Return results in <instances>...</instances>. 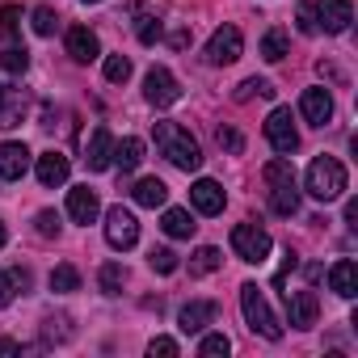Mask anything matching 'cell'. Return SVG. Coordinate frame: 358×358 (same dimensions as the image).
I'll use <instances>...</instances> for the list:
<instances>
[{"label":"cell","instance_id":"obj_16","mask_svg":"<svg viewBox=\"0 0 358 358\" xmlns=\"http://www.w3.org/2000/svg\"><path fill=\"white\" fill-rule=\"evenodd\" d=\"M64 43H68V55H72L76 64H93V59L101 55V43H97V34H93L89 26H72Z\"/></svg>","mask_w":358,"mask_h":358},{"label":"cell","instance_id":"obj_15","mask_svg":"<svg viewBox=\"0 0 358 358\" xmlns=\"http://www.w3.org/2000/svg\"><path fill=\"white\" fill-rule=\"evenodd\" d=\"M34 173H38V182H43L47 190H55V186H64V182H68L72 164H68V156H64V152H43V156H38V164H34Z\"/></svg>","mask_w":358,"mask_h":358},{"label":"cell","instance_id":"obj_21","mask_svg":"<svg viewBox=\"0 0 358 358\" xmlns=\"http://www.w3.org/2000/svg\"><path fill=\"white\" fill-rule=\"evenodd\" d=\"M131 13H135V38H139L143 47H152V43H160V34H164V26H160V17H156L152 9H143V5H135Z\"/></svg>","mask_w":358,"mask_h":358},{"label":"cell","instance_id":"obj_20","mask_svg":"<svg viewBox=\"0 0 358 358\" xmlns=\"http://www.w3.org/2000/svg\"><path fill=\"white\" fill-rule=\"evenodd\" d=\"M131 199H135L139 207H164V199H169V186L160 182V177H139V182H135V190H131Z\"/></svg>","mask_w":358,"mask_h":358},{"label":"cell","instance_id":"obj_14","mask_svg":"<svg viewBox=\"0 0 358 358\" xmlns=\"http://www.w3.org/2000/svg\"><path fill=\"white\" fill-rule=\"evenodd\" d=\"M85 164H89L93 173H106V169L114 164V135H110V127H97V131L89 135V148H85Z\"/></svg>","mask_w":358,"mask_h":358},{"label":"cell","instance_id":"obj_36","mask_svg":"<svg viewBox=\"0 0 358 358\" xmlns=\"http://www.w3.org/2000/svg\"><path fill=\"white\" fill-rule=\"evenodd\" d=\"M68 333H72V329H68V316H47V320H43V337H47V341H64Z\"/></svg>","mask_w":358,"mask_h":358},{"label":"cell","instance_id":"obj_9","mask_svg":"<svg viewBox=\"0 0 358 358\" xmlns=\"http://www.w3.org/2000/svg\"><path fill=\"white\" fill-rule=\"evenodd\" d=\"M350 22H354L350 0H316V30H324V34H345Z\"/></svg>","mask_w":358,"mask_h":358},{"label":"cell","instance_id":"obj_26","mask_svg":"<svg viewBox=\"0 0 358 358\" xmlns=\"http://www.w3.org/2000/svg\"><path fill=\"white\" fill-rule=\"evenodd\" d=\"M51 291H55V295H72V291H80V270L68 266V262L55 266V270H51Z\"/></svg>","mask_w":358,"mask_h":358},{"label":"cell","instance_id":"obj_37","mask_svg":"<svg viewBox=\"0 0 358 358\" xmlns=\"http://www.w3.org/2000/svg\"><path fill=\"white\" fill-rule=\"evenodd\" d=\"M0 38L17 43V9H13V5H5V9H0Z\"/></svg>","mask_w":358,"mask_h":358},{"label":"cell","instance_id":"obj_4","mask_svg":"<svg viewBox=\"0 0 358 358\" xmlns=\"http://www.w3.org/2000/svg\"><path fill=\"white\" fill-rule=\"evenodd\" d=\"M232 249H236L241 262L262 266V262L270 257V232L257 228V224H236V228H232Z\"/></svg>","mask_w":358,"mask_h":358},{"label":"cell","instance_id":"obj_10","mask_svg":"<svg viewBox=\"0 0 358 358\" xmlns=\"http://www.w3.org/2000/svg\"><path fill=\"white\" fill-rule=\"evenodd\" d=\"M190 203H194L199 215H220L224 203H228V194H224L220 182H211V177H199V182L190 186Z\"/></svg>","mask_w":358,"mask_h":358},{"label":"cell","instance_id":"obj_25","mask_svg":"<svg viewBox=\"0 0 358 358\" xmlns=\"http://www.w3.org/2000/svg\"><path fill=\"white\" fill-rule=\"evenodd\" d=\"M220 266H224V257H220V249H215V245H203V249H194V257H190V274H194V278L215 274Z\"/></svg>","mask_w":358,"mask_h":358},{"label":"cell","instance_id":"obj_19","mask_svg":"<svg viewBox=\"0 0 358 358\" xmlns=\"http://www.w3.org/2000/svg\"><path fill=\"white\" fill-rule=\"evenodd\" d=\"M329 287L341 295V299H354L358 295V266L345 257V262H337L333 270H329Z\"/></svg>","mask_w":358,"mask_h":358},{"label":"cell","instance_id":"obj_47","mask_svg":"<svg viewBox=\"0 0 358 358\" xmlns=\"http://www.w3.org/2000/svg\"><path fill=\"white\" fill-rule=\"evenodd\" d=\"M89 5H97V0H89Z\"/></svg>","mask_w":358,"mask_h":358},{"label":"cell","instance_id":"obj_3","mask_svg":"<svg viewBox=\"0 0 358 358\" xmlns=\"http://www.w3.org/2000/svg\"><path fill=\"white\" fill-rule=\"evenodd\" d=\"M241 312H245V320H249L253 333H262V337H270V341L282 337V324H278V316L270 312V303H266V295H262L257 282H245V287H241Z\"/></svg>","mask_w":358,"mask_h":358},{"label":"cell","instance_id":"obj_17","mask_svg":"<svg viewBox=\"0 0 358 358\" xmlns=\"http://www.w3.org/2000/svg\"><path fill=\"white\" fill-rule=\"evenodd\" d=\"M299 114H303L312 127H324V122L333 118V97H329L324 89H303V97H299Z\"/></svg>","mask_w":358,"mask_h":358},{"label":"cell","instance_id":"obj_44","mask_svg":"<svg viewBox=\"0 0 358 358\" xmlns=\"http://www.w3.org/2000/svg\"><path fill=\"white\" fill-rule=\"evenodd\" d=\"M345 224H350V228H358V203H354V199L345 203Z\"/></svg>","mask_w":358,"mask_h":358},{"label":"cell","instance_id":"obj_40","mask_svg":"<svg viewBox=\"0 0 358 358\" xmlns=\"http://www.w3.org/2000/svg\"><path fill=\"white\" fill-rule=\"evenodd\" d=\"M17 295V282H13V270H0V308H9Z\"/></svg>","mask_w":358,"mask_h":358},{"label":"cell","instance_id":"obj_7","mask_svg":"<svg viewBox=\"0 0 358 358\" xmlns=\"http://www.w3.org/2000/svg\"><path fill=\"white\" fill-rule=\"evenodd\" d=\"M106 241H110L114 249H135L139 224H135V215H131L127 207H110V211H106Z\"/></svg>","mask_w":358,"mask_h":358},{"label":"cell","instance_id":"obj_13","mask_svg":"<svg viewBox=\"0 0 358 358\" xmlns=\"http://www.w3.org/2000/svg\"><path fill=\"white\" fill-rule=\"evenodd\" d=\"M215 316H220V303H211V299H190L182 312H177V329H182V333H203Z\"/></svg>","mask_w":358,"mask_h":358},{"label":"cell","instance_id":"obj_5","mask_svg":"<svg viewBox=\"0 0 358 358\" xmlns=\"http://www.w3.org/2000/svg\"><path fill=\"white\" fill-rule=\"evenodd\" d=\"M266 139H270V148H274L278 156H291V152L299 148V131H295V122H291V110H287V106L270 110V118H266Z\"/></svg>","mask_w":358,"mask_h":358},{"label":"cell","instance_id":"obj_35","mask_svg":"<svg viewBox=\"0 0 358 358\" xmlns=\"http://www.w3.org/2000/svg\"><path fill=\"white\" fill-rule=\"evenodd\" d=\"M295 17H299V34H320L316 30V5H312V0H299V9H295Z\"/></svg>","mask_w":358,"mask_h":358},{"label":"cell","instance_id":"obj_2","mask_svg":"<svg viewBox=\"0 0 358 358\" xmlns=\"http://www.w3.org/2000/svg\"><path fill=\"white\" fill-rule=\"evenodd\" d=\"M341 190H345V164L337 156H316L308 164V194L316 203H333L341 199Z\"/></svg>","mask_w":358,"mask_h":358},{"label":"cell","instance_id":"obj_6","mask_svg":"<svg viewBox=\"0 0 358 358\" xmlns=\"http://www.w3.org/2000/svg\"><path fill=\"white\" fill-rule=\"evenodd\" d=\"M241 51H245L241 30H236V26H220V30L211 34V43H207V64H215V68L236 64V59H241Z\"/></svg>","mask_w":358,"mask_h":358},{"label":"cell","instance_id":"obj_42","mask_svg":"<svg viewBox=\"0 0 358 358\" xmlns=\"http://www.w3.org/2000/svg\"><path fill=\"white\" fill-rule=\"evenodd\" d=\"M220 143H224L228 152H241V148H245V139H241V131H232V127H220Z\"/></svg>","mask_w":358,"mask_h":358},{"label":"cell","instance_id":"obj_27","mask_svg":"<svg viewBox=\"0 0 358 358\" xmlns=\"http://www.w3.org/2000/svg\"><path fill=\"white\" fill-rule=\"evenodd\" d=\"M0 68H5L9 76H22V72L30 68V51H26V47H17V43H9L5 51H0Z\"/></svg>","mask_w":358,"mask_h":358},{"label":"cell","instance_id":"obj_31","mask_svg":"<svg viewBox=\"0 0 358 358\" xmlns=\"http://www.w3.org/2000/svg\"><path fill=\"white\" fill-rule=\"evenodd\" d=\"M97 282H101V291H106V295H118V291H122V282H127V274H122V266H118V262H106V266H101V274H97Z\"/></svg>","mask_w":358,"mask_h":358},{"label":"cell","instance_id":"obj_24","mask_svg":"<svg viewBox=\"0 0 358 358\" xmlns=\"http://www.w3.org/2000/svg\"><path fill=\"white\" fill-rule=\"evenodd\" d=\"M270 211H274V215H295V211H299V190H295V182L270 186Z\"/></svg>","mask_w":358,"mask_h":358},{"label":"cell","instance_id":"obj_18","mask_svg":"<svg viewBox=\"0 0 358 358\" xmlns=\"http://www.w3.org/2000/svg\"><path fill=\"white\" fill-rule=\"evenodd\" d=\"M68 215H72L76 224H93V220L101 215V203H97V194H93L89 186H76V190H68Z\"/></svg>","mask_w":358,"mask_h":358},{"label":"cell","instance_id":"obj_45","mask_svg":"<svg viewBox=\"0 0 358 358\" xmlns=\"http://www.w3.org/2000/svg\"><path fill=\"white\" fill-rule=\"evenodd\" d=\"M5 241H9V232H5V224H0V249H5Z\"/></svg>","mask_w":358,"mask_h":358},{"label":"cell","instance_id":"obj_39","mask_svg":"<svg viewBox=\"0 0 358 358\" xmlns=\"http://www.w3.org/2000/svg\"><path fill=\"white\" fill-rule=\"evenodd\" d=\"M34 224H38V236H43V241L59 236V215H55V211H38V220H34Z\"/></svg>","mask_w":358,"mask_h":358},{"label":"cell","instance_id":"obj_34","mask_svg":"<svg viewBox=\"0 0 358 358\" xmlns=\"http://www.w3.org/2000/svg\"><path fill=\"white\" fill-rule=\"evenodd\" d=\"M228 350H232V341H228L224 333H207V337L199 341V354H203V358H220V354H228Z\"/></svg>","mask_w":358,"mask_h":358},{"label":"cell","instance_id":"obj_23","mask_svg":"<svg viewBox=\"0 0 358 358\" xmlns=\"http://www.w3.org/2000/svg\"><path fill=\"white\" fill-rule=\"evenodd\" d=\"M160 228L173 236V241H186V236H194V220H190V211H182V207H169L164 211V220H160Z\"/></svg>","mask_w":358,"mask_h":358},{"label":"cell","instance_id":"obj_1","mask_svg":"<svg viewBox=\"0 0 358 358\" xmlns=\"http://www.w3.org/2000/svg\"><path fill=\"white\" fill-rule=\"evenodd\" d=\"M156 148H160V156H164L169 164L186 169V173H194V169L203 164L199 139H194L186 127H177V122H156Z\"/></svg>","mask_w":358,"mask_h":358},{"label":"cell","instance_id":"obj_12","mask_svg":"<svg viewBox=\"0 0 358 358\" xmlns=\"http://www.w3.org/2000/svg\"><path fill=\"white\" fill-rule=\"evenodd\" d=\"M26 173H30V148L5 139L0 143V177H5V182H22Z\"/></svg>","mask_w":358,"mask_h":358},{"label":"cell","instance_id":"obj_41","mask_svg":"<svg viewBox=\"0 0 358 358\" xmlns=\"http://www.w3.org/2000/svg\"><path fill=\"white\" fill-rule=\"evenodd\" d=\"M148 354H152V358H156V354L173 358V354H177V341H173V337H152V341H148Z\"/></svg>","mask_w":358,"mask_h":358},{"label":"cell","instance_id":"obj_33","mask_svg":"<svg viewBox=\"0 0 358 358\" xmlns=\"http://www.w3.org/2000/svg\"><path fill=\"white\" fill-rule=\"evenodd\" d=\"M106 80L110 85H127L131 80V59L127 55H110L106 59Z\"/></svg>","mask_w":358,"mask_h":358},{"label":"cell","instance_id":"obj_22","mask_svg":"<svg viewBox=\"0 0 358 358\" xmlns=\"http://www.w3.org/2000/svg\"><path fill=\"white\" fill-rule=\"evenodd\" d=\"M114 164H118L122 173H135V169L143 164V139L127 135L122 143H114Z\"/></svg>","mask_w":358,"mask_h":358},{"label":"cell","instance_id":"obj_8","mask_svg":"<svg viewBox=\"0 0 358 358\" xmlns=\"http://www.w3.org/2000/svg\"><path fill=\"white\" fill-rule=\"evenodd\" d=\"M143 97H148V106L164 110V106H173L177 97H182V89H177V80H173L169 68H152V72L143 76Z\"/></svg>","mask_w":358,"mask_h":358},{"label":"cell","instance_id":"obj_32","mask_svg":"<svg viewBox=\"0 0 358 358\" xmlns=\"http://www.w3.org/2000/svg\"><path fill=\"white\" fill-rule=\"evenodd\" d=\"M55 26H59L55 9H51V5H38V9H34V34H38V38H51Z\"/></svg>","mask_w":358,"mask_h":358},{"label":"cell","instance_id":"obj_38","mask_svg":"<svg viewBox=\"0 0 358 358\" xmlns=\"http://www.w3.org/2000/svg\"><path fill=\"white\" fill-rule=\"evenodd\" d=\"M152 270L156 274H173L177 270V253L173 249H152Z\"/></svg>","mask_w":358,"mask_h":358},{"label":"cell","instance_id":"obj_29","mask_svg":"<svg viewBox=\"0 0 358 358\" xmlns=\"http://www.w3.org/2000/svg\"><path fill=\"white\" fill-rule=\"evenodd\" d=\"M287 47H291V43H287V34H282V30H270V34L262 38V55H266L270 64L287 59Z\"/></svg>","mask_w":358,"mask_h":358},{"label":"cell","instance_id":"obj_11","mask_svg":"<svg viewBox=\"0 0 358 358\" xmlns=\"http://www.w3.org/2000/svg\"><path fill=\"white\" fill-rule=\"evenodd\" d=\"M287 316L295 329H312L316 316H320V299L316 291H287Z\"/></svg>","mask_w":358,"mask_h":358},{"label":"cell","instance_id":"obj_30","mask_svg":"<svg viewBox=\"0 0 358 358\" xmlns=\"http://www.w3.org/2000/svg\"><path fill=\"white\" fill-rule=\"evenodd\" d=\"M232 97H236V101H249V97H274V85L262 80V76H249V80H241V89H236Z\"/></svg>","mask_w":358,"mask_h":358},{"label":"cell","instance_id":"obj_43","mask_svg":"<svg viewBox=\"0 0 358 358\" xmlns=\"http://www.w3.org/2000/svg\"><path fill=\"white\" fill-rule=\"evenodd\" d=\"M0 354H22V341H13V337H0Z\"/></svg>","mask_w":358,"mask_h":358},{"label":"cell","instance_id":"obj_46","mask_svg":"<svg viewBox=\"0 0 358 358\" xmlns=\"http://www.w3.org/2000/svg\"><path fill=\"white\" fill-rule=\"evenodd\" d=\"M5 97H9V89H5V85H0V106H5Z\"/></svg>","mask_w":358,"mask_h":358},{"label":"cell","instance_id":"obj_28","mask_svg":"<svg viewBox=\"0 0 358 358\" xmlns=\"http://www.w3.org/2000/svg\"><path fill=\"white\" fill-rule=\"evenodd\" d=\"M262 177H266V186H282V182H295V169H291V160H270L266 169H262Z\"/></svg>","mask_w":358,"mask_h":358}]
</instances>
